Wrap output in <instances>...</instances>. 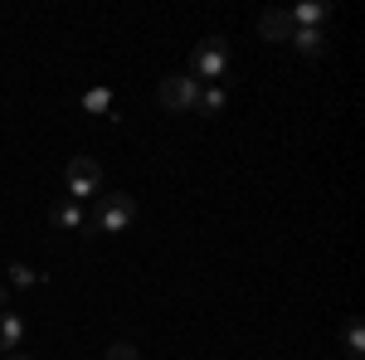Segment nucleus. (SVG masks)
Wrapping results in <instances>:
<instances>
[{
	"mask_svg": "<svg viewBox=\"0 0 365 360\" xmlns=\"http://www.w3.org/2000/svg\"><path fill=\"white\" fill-rule=\"evenodd\" d=\"M108 360H141V351L132 341H113V346H108Z\"/></svg>",
	"mask_w": 365,
	"mask_h": 360,
	"instance_id": "14",
	"label": "nucleus"
},
{
	"mask_svg": "<svg viewBox=\"0 0 365 360\" xmlns=\"http://www.w3.org/2000/svg\"><path fill=\"white\" fill-rule=\"evenodd\" d=\"M5 302H10V287H5V282H0V312H5Z\"/></svg>",
	"mask_w": 365,
	"mask_h": 360,
	"instance_id": "15",
	"label": "nucleus"
},
{
	"mask_svg": "<svg viewBox=\"0 0 365 360\" xmlns=\"http://www.w3.org/2000/svg\"><path fill=\"white\" fill-rule=\"evenodd\" d=\"M225 88L220 83H210V88H200V98H195V112H205V117H220V112H225Z\"/></svg>",
	"mask_w": 365,
	"mask_h": 360,
	"instance_id": "10",
	"label": "nucleus"
},
{
	"mask_svg": "<svg viewBox=\"0 0 365 360\" xmlns=\"http://www.w3.org/2000/svg\"><path fill=\"white\" fill-rule=\"evenodd\" d=\"M361 351H365V331H361V322L351 317V322H346V356L361 360Z\"/></svg>",
	"mask_w": 365,
	"mask_h": 360,
	"instance_id": "12",
	"label": "nucleus"
},
{
	"mask_svg": "<svg viewBox=\"0 0 365 360\" xmlns=\"http://www.w3.org/2000/svg\"><path fill=\"white\" fill-rule=\"evenodd\" d=\"M20 341H25V322L15 312H0V356L20 351Z\"/></svg>",
	"mask_w": 365,
	"mask_h": 360,
	"instance_id": "8",
	"label": "nucleus"
},
{
	"mask_svg": "<svg viewBox=\"0 0 365 360\" xmlns=\"http://www.w3.org/2000/svg\"><path fill=\"white\" fill-rule=\"evenodd\" d=\"M287 15H292V29H327L331 5H322V0H297Z\"/></svg>",
	"mask_w": 365,
	"mask_h": 360,
	"instance_id": "5",
	"label": "nucleus"
},
{
	"mask_svg": "<svg viewBox=\"0 0 365 360\" xmlns=\"http://www.w3.org/2000/svg\"><path fill=\"white\" fill-rule=\"evenodd\" d=\"M83 108L88 112H113V93L108 88H93V93H83Z\"/></svg>",
	"mask_w": 365,
	"mask_h": 360,
	"instance_id": "13",
	"label": "nucleus"
},
{
	"mask_svg": "<svg viewBox=\"0 0 365 360\" xmlns=\"http://www.w3.org/2000/svg\"><path fill=\"white\" fill-rule=\"evenodd\" d=\"M34 282H39V273L25 268V263H10L5 268V287H34Z\"/></svg>",
	"mask_w": 365,
	"mask_h": 360,
	"instance_id": "11",
	"label": "nucleus"
},
{
	"mask_svg": "<svg viewBox=\"0 0 365 360\" xmlns=\"http://www.w3.org/2000/svg\"><path fill=\"white\" fill-rule=\"evenodd\" d=\"M258 39L287 44V39H292V15H287V10H263V15H258Z\"/></svg>",
	"mask_w": 365,
	"mask_h": 360,
	"instance_id": "6",
	"label": "nucleus"
},
{
	"mask_svg": "<svg viewBox=\"0 0 365 360\" xmlns=\"http://www.w3.org/2000/svg\"><path fill=\"white\" fill-rule=\"evenodd\" d=\"M195 98H200V83L190 73H170V78H161V88H156V103L166 112H195Z\"/></svg>",
	"mask_w": 365,
	"mask_h": 360,
	"instance_id": "4",
	"label": "nucleus"
},
{
	"mask_svg": "<svg viewBox=\"0 0 365 360\" xmlns=\"http://www.w3.org/2000/svg\"><path fill=\"white\" fill-rule=\"evenodd\" d=\"M63 190H68L73 205L98 200V195H103V166H98V156H73L68 170H63Z\"/></svg>",
	"mask_w": 365,
	"mask_h": 360,
	"instance_id": "1",
	"label": "nucleus"
},
{
	"mask_svg": "<svg viewBox=\"0 0 365 360\" xmlns=\"http://www.w3.org/2000/svg\"><path fill=\"white\" fill-rule=\"evenodd\" d=\"M132 220H137V200H132V195H98V210H93L88 229H98V234H122V229H132Z\"/></svg>",
	"mask_w": 365,
	"mask_h": 360,
	"instance_id": "2",
	"label": "nucleus"
},
{
	"mask_svg": "<svg viewBox=\"0 0 365 360\" xmlns=\"http://www.w3.org/2000/svg\"><path fill=\"white\" fill-rule=\"evenodd\" d=\"M49 224H54V229H88L83 210H78L73 200H58L54 210H49Z\"/></svg>",
	"mask_w": 365,
	"mask_h": 360,
	"instance_id": "9",
	"label": "nucleus"
},
{
	"mask_svg": "<svg viewBox=\"0 0 365 360\" xmlns=\"http://www.w3.org/2000/svg\"><path fill=\"white\" fill-rule=\"evenodd\" d=\"M297 54H307V58H322L327 54V44H331V34L327 29H292V39H287Z\"/></svg>",
	"mask_w": 365,
	"mask_h": 360,
	"instance_id": "7",
	"label": "nucleus"
},
{
	"mask_svg": "<svg viewBox=\"0 0 365 360\" xmlns=\"http://www.w3.org/2000/svg\"><path fill=\"white\" fill-rule=\"evenodd\" d=\"M0 360H29V356H25V351H10V356H0Z\"/></svg>",
	"mask_w": 365,
	"mask_h": 360,
	"instance_id": "16",
	"label": "nucleus"
},
{
	"mask_svg": "<svg viewBox=\"0 0 365 360\" xmlns=\"http://www.w3.org/2000/svg\"><path fill=\"white\" fill-rule=\"evenodd\" d=\"M225 68H229V39L225 34H210V39L195 49V58H190V78H195V83H205V78L220 83Z\"/></svg>",
	"mask_w": 365,
	"mask_h": 360,
	"instance_id": "3",
	"label": "nucleus"
}]
</instances>
